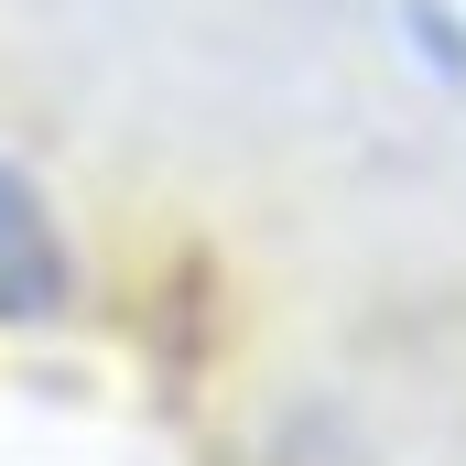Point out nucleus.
I'll return each instance as SVG.
<instances>
[{
	"label": "nucleus",
	"instance_id": "obj_1",
	"mask_svg": "<svg viewBox=\"0 0 466 466\" xmlns=\"http://www.w3.org/2000/svg\"><path fill=\"white\" fill-rule=\"evenodd\" d=\"M66 304H76V249L55 228L44 185L0 163V326H55Z\"/></svg>",
	"mask_w": 466,
	"mask_h": 466
},
{
	"label": "nucleus",
	"instance_id": "obj_2",
	"mask_svg": "<svg viewBox=\"0 0 466 466\" xmlns=\"http://www.w3.org/2000/svg\"><path fill=\"white\" fill-rule=\"evenodd\" d=\"M401 33L423 44V66H434L445 87H466V22L445 11V0H401Z\"/></svg>",
	"mask_w": 466,
	"mask_h": 466
}]
</instances>
